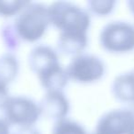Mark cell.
<instances>
[{"label":"cell","instance_id":"14","mask_svg":"<svg viewBox=\"0 0 134 134\" xmlns=\"http://www.w3.org/2000/svg\"><path fill=\"white\" fill-rule=\"evenodd\" d=\"M28 1L21 0H12V1H3L0 0V18L10 19L14 18L22 10Z\"/></svg>","mask_w":134,"mask_h":134},{"label":"cell","instance_id":"1","mask_svg":"<svg viewBox=\"0 0 134 134\" xmlns=\"http://www.w3.org/2000/svg\"><path fill=\"white\" fill-rule=\"evenodd\" d=\"M30 69L45 91H63L69 82L57 51L45 44L34 46L28 56Z\"/></svg>","mask_w":134,"mask_h":134},{"label":"cell","instance_id":"5","mask_svg":"<svg viewBox=\"0 0 134 134\" xmlns=\"http://www.w3.org/2000/svg\"><path fill=\"white\" fill-rule=\"evenodd\" d=\"M106 51L124 53L134 50V25L126 21H111L105 25L99 35Z\"/></svg>","mask_w":134,"mask_h":134},{"label":"cell","instance_id":"10","mask_svg":"<svg viewBox=\"0 0 134 134\" xmlns=\"http://www.w3.org/2000/svg\"><path fill=\"white\" fill-rule=\"evenodd\" d=\"M113 96L120 101H134V70L118 75L111 85Z\"/></svg>","mask_w":134,"mask_h":134},{"label":"cell","instance_id":"11","mask_svg":"<svg viewBox=\"0 0 134 134\" xmlns=\"http://www.w3.org/2000/svg\"><path fill=\"white\" fill-rule=\"evenodd\" d=\"M19 72V61L12 52H5L0 55V83L8 86L16 78Z\"/></svg>","mask_w":134,"mask_h":134},{"label":"cell","instance_id":"19","mask_svg":"<svg viewBox=\"0 0 134 134\" xmlns=\"http://www.w3.org/2000/svg\"><path fill=\"white\" fill-rule=\"evenodd\" d=\"M128 6L130 10L131 11V13L133 14L134 16V0H131V1H129L128 2Z\"/></svg>","mask_w":134,"mask_h":134},{"label":"cell","instance_id":"13","mask_svg":"<svg viewBox=\"0 0 134 134\" xmlns=\"http://www.w3.org/2000/svg\"><path fill=\"white\" fill-rule=\"evenodd\" d=\"M52 134H88L83 125L68 118L54 122Z\"/></svg>","mask_w":134,"mask_h":134},{"label":"cell","instance_id":"18","mask_svg":"<svg viewBox=\"0 0 134 134\" xmlns=\"http://www.w3.org/2000/svg\"><path fill=\"white\" fill-rule=\"evenodd\" d=\"M11 127L4 119V118L0 117V134H10Z\"/></svg>","mask_w":134,"mask_h":134},{"label":"cell","instance_id":"20","mask_svg":"<svg viewBox=\"0 0 134 134\" xmlns=\"http://www.w3.org/2000/svg\"><path fill=\"white\" fill-rule=\"evenodd\" d=\"M129 109H130V111L132 112V114H133V116H134V101L131 103V106H130V108H129Z\"/></svg>","mask_w":134,"mask_h":134},{"label":"cell","instance_id":"4","mask_svg":"<svg viewBox=\"0 0 134 134\" xmlns=\"http://www.w3.org/2000/svg\"><path fill=\"white\" fill-rule=\"evenodd\" d=\"M3 111L5 120L16 128L34 127L41 117L39 103L26 96L11 97Z\"/></svg>","mask_w":134,"mask_h":134},{"label":"cell","instance_id":"16","mask_svg":"<svg viewBox=\"0 0 134 134\" xmlns=\"http://www.w3.org/2000/svg\"><path fill=\"white\" fill-rule=\"evenodd\" d=\"M10 97L11 96L9 94L8 86L0 83V110L4 109Z\"/></svg>","mask_w":134,"mask_h":134},{"label":"cell","instance_id":"21","mask_svg":"<svg viewBox=\"0 0 134 134\" xmlns=\"http://www.w3.org/2000/svg\"><path fill=\"white\" fill-rule=\"evenodd\" d=\"M128 134H134V123L131 126V128H130V131H129Z\"/></svg>","mask_w":134,"mask_h":134},{"label":"cell","instance_id":"3","mask_svg":"<svg viewBox=\"0 0 134 134\" xmlns=\"http://www.w3.org/2000/svg\"><path fill=\"white\" fill-rule=\"evenodd\" d=\"M12 23L21 41L37 42L45 35L51 25L48 6L28 1Z\"/></svg>","mask_w":134,"mask_h":134},{"label":"cell","instance_id":"15","mask_svg":"<svg viewBox=\"0 0 134 134\" xmlns=\"http://www.w3.org/2000/svg\"><path fill=\"white\" fill-rule=\"evenodd\" d=\"M115 5L114 0H90L87 2V8L92 14L104 17L113 11Z\"/></svg>","mask_w":134,"mask_h":134},{"label":"cell","instance_id":"17","mask_svg":"<svg viewBox=\"0 0 134 134\" xmlns=\"http://www.w3.org/2000/svg\"><path fill=\"white\" fill-rule=\"evenodd\" d=\"M10 134H41L35 127H18L11 130Z\"/></svg>","mask_w":134,"mask_h":134},{"label":"cell","instance_id":"6","mask_svg":"<svg viewBox=\"0 0 134 134\" xmlns=\"http://www.w3.org/2000/svg\"><path fill=\"white\" fill-rule=\"evenodd\" d=\"M65 71L69 80L80 84H90L102 78L106 67L98 56L81 53L72 58L65 67Z\"/></svg>","mask_w":134,"mask_h":134},{"label":"cell","instance_id":"12","mask_svg":"<svg viewBox=\"0 0 134 134\" xmlns=\"http://www.w3.org/2000/svg\"><path fill=\"white\" fill-rule=\"evenodd\" d=\"M0 37H1L3 45L7 49L8 52L14 53V52H16L20 46L21 41L12 22L5 23L1 27V29H0Z\"/></svg>","mask_w":134,"mask_h":134},{"label":"cell","instance_id":"9","mask_svg":"<svg viewBox=\"0 0 134 134\" xmlns=\"http://www.w3.org/2000/svg\"><path fill=\"white\" fill-rule=\"evenodd\" d=\"M87 43L88 36L85 34H59L57 39V52H61L64 55H72L74 57L83 53Z\"/></svg>","mask_w":134,"mask_h":134},{"label":"cell","instance_id":"8","mask_svg":"<svg viewBox=\"0 0 134 134\" xmlns=\"http://www.w3.org/2000/svg\"><path fill=\"white\" fill-rule=\"evenodd\" d=\"M41 116L58 121L67 118L70 102L63 91H47L39 102Z\"/></svg>","mask_w":134,"mask_h":134},{"label":"cell","instance_id":"2","mask_svg":"<svg viewBox=\"0 0 134 134\" xmlns=\"http://www.w3.org/2000/svg\"><path fill=\"white\" fill-rule=\"evenodd\" d=\"M50 24L59 30V34L87 35L91 18L89 12L76 4L57 1L48 6Z\"/></svg>","mask_w":134,"mask_h":134},{"label":"cell","instance_id":"7","mask_svg":"<svg viewBox=\"0 0 134 134\" xmlns=\"http://www.w3.org/2000/svg\"><path fill=\"white\" fill-rule=\"evenodd\" d=\"M134 123V116L129 108L113 109L98 119L92 134H128Z\"/></svg>","mask_w":134,"mask_h":134}]
</instances>
